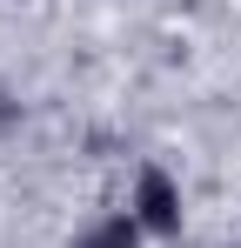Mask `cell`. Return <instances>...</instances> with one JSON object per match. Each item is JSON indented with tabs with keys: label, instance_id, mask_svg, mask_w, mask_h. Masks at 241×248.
<instances>
[{
	"label": "cell",
	"instance_id": "3",
	"mask_svg": "<svg viewBox=\"0 0 241 248\" xmlns=\"http://www.w3.org/2000/svg\"><path fill=\"white\" fill-rule=\"evenodd\" d=\"M0 114H7V101H0Z\"/></svg>",
	"mask_w": 241,
	"mask_h": 248
},
{
	"label": "cell",
	"instance_id": "1",
	"mask_svg": "<svg viewBox=\"0 0 241 248\" xmlns=\"http://www.w3.org/2000/svg\"><path fill=\"white\" fill-rule=\"evenodd\" d=\"M127 215L141 221L148 242H181L188 228V202H181V181L167 174L161 161H141L134 168V195H127Z\"/></svg>",
	"mask_w": 241,
	"mask_h": 248
},
{
	"label": "cell",
	"instance_id": "4",
	"mask_svg": "<svg viewBox=\"0 0 241 248\" xmlns=\"http://www.w3.org/2000/svg\"><path fill=\"white\" fill-rule=\"evenodd\" d=\"M235 248H241V242H235Z\"/></svg>",
	"mask_w": 241,
	"mask_h": 248
},
{
	"label": "cell",
	"instance_id": "2",
	"mask_svg": "<svg viewBox=\"0 0 241 248\" xmlns=\"http://www.w3.org/2000/svg\"><path fill=\"white\" fill-rule=\"evenodd\" d=\"M74 248H148V235H141V221L127 208H114V215H94L74 235Z\"/></svg>",
	"mask_w": 241,
	"mask_h": 248
}]
</instances>
